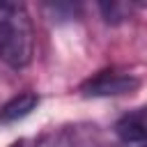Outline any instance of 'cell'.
Segmentation results:
<instances>
[{"mask_svg": "<svg viewBox=\"0 0 147 147\" xmlns=\"http://www.w3.org/2000/svg\"><path fill=\"white\" fill-rule=\"evenodd\" d=\"M34 53V30L25 5L0 2V60L14 69L30 64Z\"/></svg>", "mask_w": 147, "mask_h": 147, "instance_id": "obj_1", "label": "cell"}, {"mask_svg": "<svg viewBox=\"0 0 147 147\" xmlns=\"http://www.w3.org/2000/svg\"><path fill=\"white\" fill-rule=\"evenodd\" d=\"M138 85H140V80L133 74L106 69V71H99L96 76L87 78L80 85V92L85 96H119V94H129V92L138 90Z\"/></svg>", "mask_w": 147, "mask_h": 147, "instance_id": "obj_2", "label": "cell"}, {"mask_svg": "<svg viewBox=\"0 0 147 147\" xmlns=\"http://www.w3.org/2000/svg\"><path fill=\"white\" fill-rule=\"evenodd\" d=\"M115 133L124 142H147V106L122 115L115 124Z\"/></svg>", "mask_w": 147, "mask_h": 147, "instance_id": "obj_3", "label": "cell"}, {"mask_svg": "<svg viewBox=\"0 0 147 147\" xmlns=\"http://www.w3.org/2000/svg\"><path fill=\"white\" fill-rule=\"evenodd\" d=\"M39 103V96L34 92H21L16 94L14 99H9L2 108H0V124H7V122H16L25 115H30Z\"/></svg>", "mask_w": 147, "mask_h": 147, "instance_id": "obj_4", "label": "cell"}, {"mask_svg": "<svg viewBox=\"0 0 147 147\" xmlns=\"http://www.w3.org/2000/svg\"><path fill=\"white\" fill-rule=\"evenodd\" d=\"M99 9H101L106 23H122L133 11V7L131 5H124V2H103V5H99Z\"/></svg>", "mask_w": 147, "mask_h": 147, "instance_id": "obj_5", "label": "cell"}, {"mask_svg": "<svg viewBox=\"0 0 147 147\" xmlns=\"http://www.w3.org/2000/svg\"><path fill=\"white\" fill-rule=\"evenodd\" d=\"M11 147H25V142H23V140H18V142H14Z\"/></svg>", "mask_w": 147, "mask_h": 147, "instance_id": "obj_6", "label": "cell"}, {"mask_svg": "<svg viewBox=\"0 0 147 147\" xmlns=\"http://www.w3.org/2000/svg\"><path fill=\"white\" fill-rule=\"evenodd\" d=\"M138 147H147V142H140V145H138Z\"/></svg>", "mask_w": 147, "mask_h": 147, "instance_id": "obj_7", "label": "cell"}]
</instances>
